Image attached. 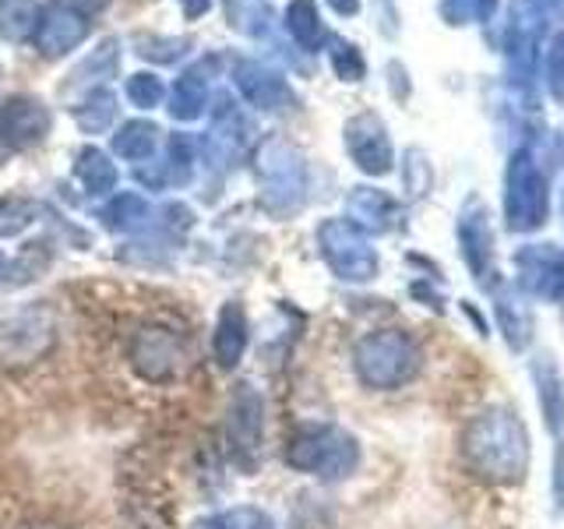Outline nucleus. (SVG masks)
Returning a JSON list of instances; mask_svg holds the SVG:
<instances>
[{
  "label": "nucleus",
  "mask_w": 564,
  "mask_h": 529,
  "mask_svg": "<svg viewBox=\"0 0 564 529\" xmlns=\"http://www.w3.org/2000/svg\"><path fill=\"white\" fill-rule=\"evenodd\" d=\"M128 360L134 367V375L149 385H170L187 370L191 364V349L187 339L170 325H141L131 335L128 346Z\"/></svg>",
  "instance_id": "1"
},
{
  "label": "nucleus",
  "mask_w": 564,
  "mask_h": 529,
  "mask_svg": "<svg viewBox=\"0 0 564 529\" xmlns=\"http://www.w3.org/2000/svg\"><path fill=\"white\" fill-rule=\"evenodd\" d=\"M286 463L300 473H314L325 476V481H339L352 466H357V445L352 438H346L335 428H300L296 438L286 449Z\"/></svg>",
  "instance_id": "2"
},
{
  "label": "nucleus",
  "mask_w": 564,
  "mask_h": 529,
  "mask_svg": "<svg viewBox=\"0 0 564 529\" xmlns=\"http://www.w3.org/2000/svg\"><path fill=\"white\" fill-rule=\"evenodd\" d=\"M264 441V399L254 385H237L226 406V449L243 473H254Z\"/></svg>",
  "instance_id": "3"
},
{
  "label": "nucleus",
  "mask_w": 564,
  "mask_h": 529,
  "mask_svg": "<svg viewBox=\"0 0 564 529\" xmlns=\"http://www.w3.org/2000/svg\"><path fill=\"white\" fill-rule=\"evenodd\" d=\"M357 370L367 385L392 388L410 378L413 370V346L399 332H375L357 346Z\"/></svg>",
  "instance_id": "4"
},
{
  "label": "nucleus",
  "mask_w": 564,
  "mask_h": 529,
  "mask_svg": "<svg viewBox=\"0 0 564 529\" xmlns=\"http://www.w3.org/2000/svg\"><path fill=\"white\" fill-rule=\"evenodd\" d=\"M53 346V317L43 307H25L0 325V364L29 367L43 360Z\"/></svg>",
  "instance_id": "5"
},
{
  "label": "nucleus",
  "mask_w": 564,
  "mask_h": 529,
  "mask_svg": "<svg viewBox=\"0 0 564 529\" xmlns=\"http://www.w3.org/2000/svg\"><path fill=\"white\" fill-rule=\"evenodd\" d=\"M322 244H325V258L343 279H370L375 272V255L367 251L364 240H357L352 229L343 223H328L322 229Z\"/></svg>",
  "instance_id": "6"
},
{
  "label": "nucleus",
  "mask_w": 564,
  "mask_h": 529,
  "mask_svg": "<svg viewBox=\"0 0 564 529\" xmlns=\"http://www.w3.org/2000/svg\"><path fill=\"white\" fill-rule=\"evenodd\" d=\"M247 343H251L247 311H243V304H237V300H229L216 317V328H212V357H216V364L223 370H234L243 360Z\"/></svg>",
  "instance_id": "7"
},
{
  "label": "nucleus",
  "mask_w": 564,
  "mask_h": 529,
  "mask_svg": "<svg viewBox=\"0 0 564 529\" xmlns=\"http://www.w3.org/2000/svg\"><path fill=\"white\" fill-rule=\"evenodd\" d=\"M202 529H275V522L269 511H261L254 505H237L202 522Z\"/></svg>",
  "instance_id": "8"
},
{
  "label": "nucleus",
  "mask_w": 564,
  "mask_h": 529,
  "mask_svg": "<svg viewBox=\"0 0 564 529\" xmlns=\"http://www.w3.org/2000/svg\"><path fill=\"white\" fill-rule=\"evenodd\" d=\"M78 173H82V181H85V187L88 191H96V194H102V191H110L113 187V181H117V173H113V166L106 163V159L99 155V152H82V163H78Z\"/></svg>",
  "instance_id": "9"
},
{
  "label": "nucleus",
  "mask_w": 564,
  "mask_h": 529,
  "mask_svg": "<svg viewBox=\"0 0 564 529\" xmlns=\"http://www.w3.org/2000/svg\"><path fill=\"white\" fill-rule=\"evenodd\" d=\"M141 216H145V202L134 198V194H123V198H117L110 205V212H106V219H110V226H117V229L134 226Z\"/></svg>",
  "instance_id": "10"
},
{
  "label": "nucleus",
  "mask_w": 564,
  "mask_h": 529,
  "mask_svg": "<svg viewBox=\"0 0 564 529\" xmlns=\"http://www.w3.org/2000/svg\"><path fill=\"white\" fill-rule=\"evenodd\" d=\"M498 0H448L452 18H487Z\"/></svg>",
  "instance_id": "11"
},
{
  "label": "nucleus",
  "mask_w": 564,
  "mask_h": 529,
  "mask_svg": "<svg viewBox=\"0 0 564 529\" xmlns=\"http://www.w3.org/2000/svg\"><path fill=\"white\" fill-rule=\"evenodd\" d=\"M551 78H554L557 96L564 99V32L557 35V43L551 50Z\"/></svg>",
  "instance_id": "12"
},
{
  "label": "nucleus",
  "mask_w": 564,
  "mask_h": 529,
  "mask_svg": "<svg viewBox=\"0 0 564 529\" xmlns=\"http://www.w3.org/2000/svg\"><path fill=\"white\" fill-rule=\"evenodd\" d=\"M22 529H57V526H46V522H29V526H22Z\"/></svg>",
  "instance_id": "13"
}]
</instances>
